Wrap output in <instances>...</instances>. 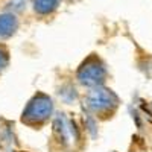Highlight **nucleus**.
Wrapping results in <instances>:
<instances>
[{"mask_svg":"<svg viewBox=\"0 0 152 152\" xmlns=\"http://www.w3.org/2000/svg\"><path fill=\"white\" fill-rule=\"evenodd\" d=\"M5 64H6V53L0 49V70L5 67Z\"/></svg>","mask_w":152,"mask_h":152,"instance_id":"obj_7","label":"nucleus"},{"mask_svg":"<svg viewBox=\"0 0 152 152\" xmlns=\"http://www.w3.org/2000/svg\"><path fill=\"white\" fill-rule=\"evenodd\" d=\"M88 107L94 111H107L111 110L117 105V97L114 93L105 88H94L93 91H90L87 97Z\"/></svg>","mask_w":152,"mask_h":152,"instance_id":"obj_2","label":"nucleus"},{"mask_svg":"<svg viewBox=\"0 0 152 152\" xmlns=\"http://www.w3.org/2000/svg\"><path fill=\"white\" fill-rule=\"evenodd\" d=\"M26 2H28V0H11L8 6H9V9H12V11H20V9L24 8Z\"/></svg>","mask_w":152,"mask_h":152,"instance_id":"obj_6","label":"nucleus"},{"mask_svg":"<svg viewBox=\"0 0 152 152\" xmlns=\"http://www.w3.org/2000/svg\"><path fill=\"white\" fill-rule=\"evenodd\" d=\"M52 113V100L44 94L35 96L23 113V120L29 123H41L49 119Z\"/></svg>","mask_w":152,"mask_h":152,"instance_id":"obj_1","label":"nucleus"},{"mask_svg":"<svg viewBox=\"0 0 152 152\" xmlns=\"http://www.w3.org/2000/svg\"><path fill=\"white\" fill-rule=\"evenodd\" d=\"M17 29V18L12 14L0 15V37H9Z\"/></svg>","mask_w":152,"mask_h":152,"instance_id":"obj_4","label":"nucleus"},{"mask_svg":"<svg viewBox=\"0 0 152 152\" xmlns=\"http://www.w3.org/2000/svg\"><path fill=\"white\" fill-rule=\"evenodd\" d=\"M78 78H79L81 84H84L87 87H97L105 79V69L97 61H88L79 70Z\"/></svg>","mask_w":152,"mask_h":152,"instance_id":"obj_3","label":"nucleus"},{"mask_svg":"<svg viewBox=\"0 0 152 152\" xmlns=\"http://www.w3.org/2000/svg\"><path fill=\"white\" fill-rule=\"evenodd\" d=\"M59 3V0H35L34 2V8L38 14H49L56 9Z\"/></svg>","mask_w":152,"mask_h":152,"instance_id":"obj_5","label":"nucleus"}]
</instances>
